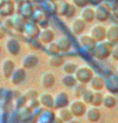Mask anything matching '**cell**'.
Here are the masks:
<instances>
[{
  "instance_id": "cell-46",
  "label": "cell",
  "mask_w": 118,
  "mask_h": 123,
  "mask_svg": "<svg viewBox=\"0 0 118 123\" xmlns=\"http://www.w3.org/2000/svg\"><path fill=\"white\" fill-rule=\"evenodd\" d=\"M51 123H64V122H63L61 120L59 117H57V116H55V117L53 118V122H52Z\"/></svg>"
},
{
  "instance_id": "cell-21",
  "label": "cell",
  "mask_w": 118,
  "mask_h": 123,
  "mask_svg": "<svg viewBox=\"0 0 118 123\" xmlns=\"http://www.w3.org/2000/svg\"><path fill=\"white\" fill-rule=\"evenodd\" d=\"M37 100L40 105L43 106L45 109H51L53 106V96L51 93L47 92H43L39 94Z\"/></svg>"
},
{
  "instance_id": "cell-23",
  "label": "cell",
  "mask_w": 118,
  "mask_h": 123,
  "mask_svg": "<svg viewBox=\"0 0 118 123\" xmlns=\"http://www.w3.org/2000/svg\"><path fill=\"white\" fill-rule=\"evenodd\" d=\"M41 8L45 15H53L57 13V3L53 0H42Z\"/></svg>"
},
{
  "instance_id": "cell-16",
  "label": "cell",
  "mask_w": 118,
  "mask_h": 123,
  "mask_svg": "<svg viewBox=\"0 0 118 123\" xmlns=\"http://www.w3.org/2000/svg\"><path fill=\"white\" fill-rule=\"evenodd\" d=\"M55 44L59 53H65L69 51L72 46V41L66 35H62L58 37L55 41Z\"/></svg>"
},
{
  "instance_id": "cell-43",
  "label": "cell",
  "mask_w": 118,
  "mask_h": 123,
  "mask_svg": "<svg viewBox=\"0 0 118 123\" xmlns=\"http://www.w3.org/2000/svg\"><path fill=\"white\" fill-rule=\"evenodd\" d=\"M111 13H112V16L113 18H115L116 19L118 20V3L112 6V10H111Z\"/></svg>"
},
{
  "instance_id": "cell-33",
  "label": "cell",
  "mask_w": 118,
  "mask_h": 123,
  "mask_svg": "<svg viewBox=\"0 0 118 123\" xmlns=\"http://www.w3.org/2000/svg\"><path fill=\"white\" fill-rule=\"evenodd\" d=\"M103 98H104V94L101 92H94L91 105L95 107L101 106L103 102Z\"/></svg>"
},
{
  "instance_id": "cell-18",
  "label": "cell",
  "mask_w": 118,
  "mask_h": 123,
  "mask_svg": "<svg viewBox=\"0 0 118 123\" xmlns=\"http://www.w3.org/2000/svg\"><path fill=\"white\" fill-rule=\"evenodd\" d=\"M79 17L83 20H84L87 24H90L95 19V6L88 5L85 7L80 9Z\"/></svg>"
},
{
  "instance_id": "cell-22",
  "label": "cell",
  "mask_w": 118,
  "mask_h": 123,
  "mask_svg": "<svg viewBox=\"0 0 118 123\" xmlns=\"http://www.w3.org/2000/svg\"><path fill=\"white\" fill-rule=\"evenodd\" d=\"M88 84L89 88L93 92H100L103 88H104V79L100 74H95Z\"/></svg>"
},
{
  "instance_id": "cell-48",
  "label": "cell",
  "mask_w": 118,
  "mask_h": 123,
  "mask_svg": "<svg viewBox=\"0 0 118 123\" xmlns=\"http://www.w3.org/2000/svg\"><path fill=\"white\" fill-rule=\"evenodd\" d=\"M104 3H107L108 5H109V3H112L113 4V6H114L115 4H117V3H115V0H104Z\"/></svg>"
},
{
  "instance_id": "cell-41",
  "label": "cell",
  "mask_w": 118,
  "mask_h": 123,
  "mask_svg": "<svg viewBox=\"0 0 118 123\" xmlns=\"http://www.w3.org/2000/svg\"><path fill=\"white\" fill-rule=\"evenodd\" d=\"M111 57H112L115 61L118 62V43L115 44V45L112 46V53H111Z\"/></svg>"
},
{
  "instance_id": "cell-11",
  "label": "cell",
  "mask_w": 118,
  "mask_h": 123,
  "mask_svg": "<svg viewBox=\"0 0 118 123\" xmlns=\"http://www.w3.org/2000/svg\"><path fill=\"white\" fill-rule=\"evenodd\" d=\"M87 27V23L84 20H83L79 16L75 17L71 20V25H70V28L71 32L75 35L79 36L84 32Z\"/></svg>"
},
{
  "instance_id": "cell-47",
  "label": "cell",
  "mask_w": 118,
  "mask_h": 123,
  "mask_svg": "<svg viewBox=\"0 0 118 123\" xmlns=\"http://www.w3.org/2000/svg\"><path fill=\"white\" fill-rule=\"evenodd\" d=\"M65 123H81L80 122V121H78L77 118H75V117H73L72 119H71L70 121H68L67 122H65Z\"/></svg>"
},
{
  "instance_id": "cell-12",
  "label": "cell",
  "mask_w": 118,
  "mask_h": 123,
  "mask_svg": "<svg viewBox=\"0 0 118 123\" xmlns=\"http://www.w3.org/2000/svg\"><path fill=\"white\" fill-rule=\"evenodd\" d=\"M5 47L6 51L12 56L18 55L21 49V45L19 41L17 39L14 38V37L6 38L5 42Z\"/></svg>"
},
{
  "instance_id": "cell-27",
  "label": "cell",
  "mask_w": 118,
  "mask_h": 123,
  "mask_svg": "<svg viewBox=\"0 0 118 123\" xmlns=\"http://www.w3.org/2000/svg\"><path fill=\"white\" fill-rule=\"evenodd\" d=\"M117 104V100L114 95L111 93L104 94V98H103L102 105L107 109H113L116 107Z\"/></svg>"
},
{
  "instance_id": "cell-44",
  "label": "cell",
  "mask_w": 118,
  "mask_h": 123,
  "mask_svg": "<svg viewBox=\"0 0 118 123\" xmlns=\"http://www.w3.org/2000/svg\"><path fill=\"white\" fill-rule=\"evenodd\" d=\"M104 2V0H89V3H90L91 6H96L99 4L102 3Z\"/></svg>"
},
{
  "instance_id": "cell-35",
  "label": "cell",
  "mask_w": 118,
  "mask_h": 123,
  "mask_svg": "<svg viewBox=\"0 0 118 123\" xmlns=\"http://www.w3.org/2000/svg\"><path fill=\"white\" fill-rule=\"evenodd\" d=\"M93 93L94 92L92 90H91L90 88H87L85 89V91L83 92V93L82 96H81V100L83 101L85 104H90L91 105V100H92V96H93Z\"/></svg>"
},
{
  "instance_id": "cell-42",
  "label": "cell",
  "mask_w": 118,
  "mask_h": 123,
  "mask_svg": "<svg viewBox=\"0 0 118 123\" xmlns=\"http://www.w3.org/2000/svg\"><path fill=\"white\" fill-rule=\"evenodd\" d=\"M40 106V103H39L37 99H33V100H28V108L30 109H34L36 108H37Z\"/></svg>"
},
{
  "instance_id": "cell-13",
  "label": "cell",
  "mask_w": 118,
  "mask_h": 123,
  "mask_svg": "<svg viewBox=\"0 0 118 123\" xmlns=\"http://www.w3.org/2000/svg\"><path fill=\"white\" fill-rule=\"evenodd\" d=\"M56 83V76L53 72L45 71L41 74L40 78V83L41 87L45 89L52 88Z\"/></svg>"
},
{
  "instance_id": "cell-8",
  "label": "cell",
  "mask_w": 118,
  "mask_h": 123,
  "mask_svg": "<svg viewBox=\"0 0 118 123\" xmlns=\"http://www.w3.org/2000/svg\"><path fill=\"white\" fill-rule=\"evenodd\" d=\"M39 63V58L34 53H28L23 57L21 60V67L24 70L33 69Z\"/></svg>"
},
{
  "instance_id": "cell-25",
  "label": "cell",
  "mask_w": 118,
  "mask_h": 123,
  "mask_svg": "<svg viewBox=\"0 0 118 123\" xmlns=\"http://www.w3.org/2000/svg\"><path fill=\"white\" fill-rule=\"evenodd\" d=\"M25 25V19H24L19 15H14L11 19V27L18 32H23L24 27Z\"/></svg>"
},
{
  "instance_id": "cell-26",
  "label": "cell",
  "mask_w": 118,
  "mask_h": 123,
  "mask_svg": "<svg viewBox=\"0 0 118 123\" xmlns=\"http://www.w3.org/2000/svg\"><path fill=\"white\" fill-rule=\"evenodd\" d=\"M47 62H48V64L50 67L58 68V67H62L63 63L65 62V59L63 58V56L60 55L59 54H57L49 55Z\"/></svg>"
},
{
  "instance_id": "cell-5",
  "label": "cell",
  "mask_w": 118,
  "mask_h": 123,
  "mask_svg": "<svg viewBox=\"0 0 118 123\" xmlns=\"http://www.w3.org/2000/svg\"><path fill=\"white\" fill-rule=\"evenodd\" d=\"M89 34L96 42L106 41V27L101 23L95 24L91 27Z\"/></svg>"
},
{
  "instance_id": "cell-32",
  "label": "cell",
  "mask_w": 118,
  "mask_h": 123,
  "mask_svg": "<svg viewBox=\"0 0 118 123\" xmlns=\"http://www.w3.org/2000/svg\"><path fill=\"white\" fill-rule=\"evenodd\" d=\"M78 67V65L72 61H65L62 66V70L65 74H74Z\"/></svg>"
},
{
  "instance_id": "cell-28",
  "label": "cell",
  "mask_w": 118,
  "mask_h": 123,
  "mask_svg": "<svg viewBox=\"0 0 118 123\" xmlns=\"http://www.w3.org/2000/svg\"><path fill=\"white\" fill-rule=\"evenodd\" d=\"M71 3L65 1V0H60L57 2V14L60 16L65 17L66 13L68 12Z\"/></svg>"
},
{
  "instance_id": "cell-10",
  "label": "cell",
  "mask_w": 118,
  "mask_h": 123,
  "mask_svg": "<svg viewBox=\"0 0 118 123\" xmlns=\"http://www.w3.org/2000/svg\"><path fill=\"white\" fill-rule=\"evenodd\" d=\"M78 41L83 49L87 50L90 53H91V50L96 44V41L90 36L89 33H83L79 35L78 37Z\"/></svg>"
},
{
  "instance_id": "cell-14",
  "label": "cell",
  "mask_w": 118,
  "mask_h": 123,
  "mask_svg": "<svg viewBox=\"0 0 118 123\" xmlns=\"http://www.w3.org/2000/svg\"><path fill=\"white\" fill-rule=\"evenodd\" d=\"M16 66H15V62L12 59L9 58H4L3 62H2L1 65H0V70H1V73L4 78L9 79L11 74L14 71Z\"/></svg>"
},
{
  "instance_id": "cell-39",
  "label": "cell",
  "mask_w": 118,
  "mask_h": 123,
  "mask_svg": "<svg viewBox=\"0 0 118 123\" xmlns=\"http://www.w3.org/2000/svg\"><path fill=\"white\" fill-rule=\"evenodd\" d=\"M46 49H47V51L49 53L50 55H52V54H57L59 53L58 48H57L56 44H55V41H53V42L46 45Z\"/></svg>"
},
{
  "instance_id": "cell-17",
  "label": "cell",
  "mask_w": 118,
  "mask_h": 123,
  "mask_svg": "<svg viewBox=\"0 0 118 123\" xmlns=\"http://www.w3.org/2000/svg\"><path fill=\"white\" fill-rule=\"evenodd\" d=\"M84 116L89 122L95 123L100 120V118L102 117V113L99 107H95L91 105V107L87 109Z\"/></svg>"
},
{
  "instance_id": "cell-24",
  "label": "cell",
  "mask_w": 118,
  "mask_h": 123,
  "mask_svg": "<svg viewBox=\"0 0 118 123\" xmlns=\"http://www.w3.org/2000/svg\"><path fill=\"white\" fill-rule=\"evenodd\" d=\"M34 10L32 7V5L30 3H24L20 6L19 8V15L23 18L24 19H28L32 18V15H33Z\"/></svg>"
},
{
  "instance_id": "cell-15",
  "label": "cell",
  "mask_w": 118,
  "mask_h": 123,
  "mask_svg": "<svg viewBox=\"0 0 118 123\" xmlns=\"http://www.w3.org/2000/svg\"><path fill=\"white\" fill-rule=\"evenodd\" d=\"M37 38L42 44L48 45V44L53 42L54 41L55 32H54V31L52 28H50L49 27L41 28L40 33H39Z\"/></svg>"
},
{
  "instance_id": "cell-38",
  "label": "cell",
  "mask_w": 118,
  "mask_h": 123,
  "mask_svg": "<svg viewBox=\"0 0 118 123\" xmlns=\"http://www.w3.org/2000/svg\"><path fill=\"white\" fill-rule=\"evenodd\" d=\"M24 96L27 98L28 100H33V99H37L38 96H39V93L37 92L36 90L29 89L25 92Z\"/></svg>"
},
{
  "instance_id": "cell-37",
  "label": "cell",
  "mask_w": 118,
  "mask_h": 123,
  "mask_svg": "<svg viewBox=\"0 0 118 123\" xmlns=\"http://www.w3.org/2000/svg\"><path fill=\"white\" fill-rule=\"evenodd\" d=\"M71 3L75 6L76 8H79V9H82L85 6L90 5L89 0H71Z\"/></svg>"
},
{
  "instance_id": "cell-45",
  "label": "cell",
  "mask_w": 118,
  "mask_h": 123,
  "mask_svg": "<svg viewBox=\"0 0 118 123\" xmlns=\"http://www.w3.org/2000/svg\"><path fill=\"white\" fill-rule=\"evenodd\" d=\"M6 36V29L5 28L0 25V39H3Z\"/></svg>"
},
{
  "instance_id": "cell-31",
  "label": "cell",
  "mask_w": 118,
  "mask_h": 123,
  "mask_svg": "<svg viewBox=\"0 0 118 123\" xmlns=\"http://www.w3.org/2000/svg\"><path fill=\"white\" fill-rule=\"evenodd\" d=\"M56 116L60 118L63 122H67L68 121H70L74 117L72 113H71V111H70V109H68V107L58 109L56 113Z\"/></svg>"
},
{
  "instance_id": "cell-49",
  "label": "cell",
  "mask_w": 118,
  "mask_h": 123,
  "mask_svg": "<svg viewBox=\"0 0 118 123\" xmlns=\"http://www.w3.org/2000/svg\"><path fill=\"white\" fill-rule=\"evenodd\" d=\"M2 49H3V48H2V45H0V53L2 52Z\"/></svg>"
},
{
  "instance_id": "cell-6",
  "label": "cell",
  "mask_w": 118,
  "mask_h": 123,
  "mask_svg": "<svg viewBox=\"0 0 118 123\" xmlns=\"http://www.w3.org/2000/svg\"><path fill=\"white\" fill-rule=\"evenodd\" d=\"M70 104L69 96L64 91H60L53 96V106L54 109H61L67 108Z\"/></svg>"
},
{
  "instance_id": "cell-1",
  "label": "cell",
  "mask_w": 118,
  "mask_h": 123,
  "mask_svg": "<svg viewBox=\"0 0 118 123\" xmlns=\"http://www.w3.org/2000/svg\"><path fill=\"white\" fill-rule=\"evenodd\" d=\"M112 46V44L107 41L96 42L93 49L91 50V54L98 60H105L111 56Z\"/></svg>"
},
{
  "instance_id": "cell-20",
  "label": "cell",
  "mask_w": 118,
  "mask_h": 123,
  "mask_svg": "<svg viewBox=\"0 0 118 123\" xmlns=\"http://www.w3.org/2000/svg\"><path fill=\"white\" fill-rule=\"evenodd\" d=\"M26 79V71L22 67L15 68L14 71L11 74L9 80L14 85H18L23 83Z\"/></svg>"
},
{
  "instance_id": "cell-19",
  "label": "cell",
  "mask_w": 118,
  "mask_h": 123,
  "mask_svg": "<svg viewBox=\"0 0 118 123\" xmlns=\"http://www.w3.org/2000/svg\"><path fill=\"white\" fill-rule=\"evenodd\" d=\"M106 41L111 44L118 43V25L111 24L106 27Z\"/></svg>"
},
{
  "instance_id": "cell-36",
  "label": "cell",
  "mask_w": 118,
  "mask_h": 123,
  "mask_svg": "<svg viewBox=\"0 0 118 123\" xmlns=\"http://www.w3.org/2000/svg\"><path fill=\"white\" fill-rule=\"evenodd\" d=\"M28 45H29V47L31 49L34 50H39L42 46V43L38 40V38H32V39H28Z\"/></svg>"
},
{
  "instance_id": "cell-9",
  "label": "cell",
  "mask_w": 118,
  "mask_h": 123,
  "mask_svg": "<svg viewBox=\"0 0 118 123\" xmlns=\"http://www.w3.org/2000/svg\"><path fill=\"white\" fill-rule=\"evenodd\" d=\"M104 87L108 93L112 95L118 93V74H111L104 80Z\"/></svg>"
},
{
  "instance_id": "cell-4",
  "label": "cell",
  "mask_w": 118,
  "mask_h": 123,
  "mask_svg": "<svg viewBox=\"0 0 118 123\" xmlns=\"http://www.w3.org/2000/svg\"><path fill=\"white\" fill-rule=\"evenodd\" d=\"M68 109L74 117H80L85 115L87 105L81 99H75L71 102H70Z\"/></svg>"
},
{
  "instance_id": "cell-40",
  "label": "cell",
  "mask_w": 118,
  "mask_h": 123,
  "mask_svg": "<svg viewBox=\"0 0 118 123\" xmlns=\"http://www.w3.org/2000/svg\"><path fill=\"white\" fill-rule=\"evenodd\" d=\"M75 13H76V7L71 3L70 7H69V10L66 13V15H65V18H67V19L73 18V17L75 16Z\"/></svg>"
},
{
  "instance_id": "cell-2",
  "label": "cell",
  "mask_w": 118,
  "mask_h": 123,
  "mask_svg": "<svg viewBox=\"0 0 118 123\" xmlns=\"http://www.w3.org/2000/svg\"><path fill=\"white\" fill-rule=\"evenodd\" d=\"M94 74H95L93 70L90 67L87 65H81L78 66L74 75L78 83L86 85L90 82Z\"/></svg>"
},
{
  "instance_id": "cell-34",
  "label": "cell",
  "mask_w": 118,
  "mask_h": 123,
  "mask_svg": "<svg viewBox=\"0 0 118 123\" xmlns=\"http://www.w3.org/2000/svg\"><path fill=\"white\" fill-rule=\"evenodd\" d=\"M86 85L83 84V83H77V84L75 85V87L72 88V91H73V95L75 96V99H80L81 96H82L83 93L86 89Z\"/></svg>"
},
{
  "instance_id": "cell-29",
  "label": "cell",
  "mask_w": 118,
  "mask_h": 123,
  "mask_svg": "<svg viewBox=\"0 0 118 123\" xmlns=\"http://www.w3.org/2000/svg\"><path fill=\"white\" fill-rule=\"evenodd\" d=\"M61 82H62L63 86H65L67 88H73L78 83L74 74H65L62 77Z\"/></svg>"
},
{
  "instance_id": "cell-30",
  "label": "cell",
  "mask_w": 118,
  "mask_h": 123,
  "mask_svg": "<svg viewBox=\"0 0 118 123\" xmlns=\"http://www.w3.org/2000/svg\"><path fill=\"white\" fill-rule=\"evenodd\" d=\"M56 114L53 113L50 109H46V110L43 111L41 113L40 118L38 120L39 123H51L53 122V118L55 117Z\"/></svg>"
},
{
  "instance_id": "cell-3",
  "label": "cell",
  "mask_w": 118,
  "mask_h": 123,
  "mask_svg": "<svg viewBox=\"0 0 118 123\" xmlns=\"http://www.w3.org/2000/svg\"><path fill=\"white\" fill-rule=\"evenodd\" d=\"M111 10H112V7L104 2L95 6V19L99 23H104V22L108 21L109 18L112 16Z\"/></svg>"
},
{
  "instance_id": "cell-7",
  "label": "cell",
  "mask_w": 118,
  "mask_h": 123,
  "mask_svg": "<svg viewBox=\"0 0 118 123\" xmlns=\"http://www.w3.org/2000/svg\"><path fill=\"white\" fill-rule=\"evenodd\" d=\"M41 28L36 22L34 21H28L25 22L24 27L23 29V33L28 37V39L32 38H37L38 35L40 33Z\"/></svg>"
}]
</instances>
